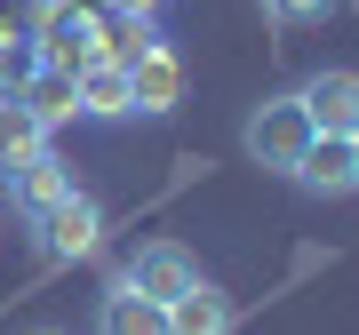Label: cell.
Listing matches in <instances>:
<instances>
[{
	"label": "cell",
	"instance_id": "1",
	"mask_svg": "<svg viewBox=\"0 0 359 335\" xmlns=\"http://www.w3.org/2000/svg\"><path fill=\"white\" fill-rule=\"evenodd\" d=\"M304 144H311V120H304L295 96H264L256 112H248V128H240V152L256 168H271V176H287V168L304 160Z\"/></svg>",
	"mask_w": 359,
	"mask_h": 335
},
{
	"label": "cell",
	"instance_id": "2",
	"mask_svg": "<svg viewBox=\"0 0 359 335\" xmlns=\"http://www.w3.org/2000/svg\"><path fill=\"white\" fill-rule=\"evenodd\" d=\"M32 240H40V256H48V264L96 256V240H104V207H96L88 192H65L56 207H40V216H32Z\"/></svg>",
	"mask_w": 359,
	"mask_h": 335
},
{
	"label": "cell",
	"instance_id": "3",
	"mask_svg": "<svg viewBox=\"0 0 359 335\" xmlns=\"http://www.w3.org/2000/svg\"><path fill=\"white\" fill-rule=\"evenodd\" d=\"M120 287H136V296H152V303H176L184 287H200V256L184 240H144L128 264H120Z\"/></svg>",
	"mask_w": 359,
	"mask_h": 335
},
{
	"label": "cell",
	"instance_id": "4",
	"mask_svg": "<svg viewBox=\"0 0 359 335\" xmlns=\"http://www.w3.org/2000/svg\"><path fill=\"white\" fill-rule=\"evenodd\" d=\"M287 184H304L311 200H351V192H359L351 136H311V144H304V160L287 168Z\"/></svg>",
	"mask_w": 359,
	"mask_h": 335
},
{
	"label": "cell",
	"instance_id": "5",
	"mask_svg": "<svg viewBox=\"0 0 359 335\" xmlns=\"http://www.w3.org/2000/svg\"><path fill=\"white\" fill-rule=\"evenodd\" d=\"M120 72H128V96H136V112H176V104H184V64H176V48H168L160 32L144 40V48H136Z\"/></svg>",
	"mask_w": 359,
	"mask_h": 335
},
{
	"label": "cell",
	"instance_id": "6",
	"mask_svg": "<svg viewBox=\"0 0 359 335\" xmlns=\"http://www.w3.org/2000/svg\"><path fill=\"white\" fill-rule=\"evenodd\" d=\"M295 104H304L311 136H351L359 128V72H311L295 88Z\"/></svg>",
	"mask_w": 359,
	"mask_h": 335
},
{
	"label": "cell",
	"instance_id": "7",
	"mask_svg": "<svg viewBox=\"0 0 359 335\" xmlns=\"http://www.w3.org/2000/svg\"><path fill=\"white\" fill-rule=\"evenodd\" d=\"M96 40H104V25L88 8H48L40 16V64L48 72H80V64H96Z\"/></svg>",
	"mask_w": 359,
	"mask_h": 335
},
{
	"label": "cell",
	"instance_id": "8",
	"mask_svg": "<svg viewBox=\"0 0 359 335\" xmlns=\"http://www.w3.org/2000/svg\"><path fill=\"white\" fill-rule=\"evenodd\" d=\"M65 192H80V184H72V168L56 160V152H40L32 168H16V176H8V207H16V216H40V207H56Z\"/></svg>",
	"mask_w": 359,
	"mask_h": 335
},
{
	"label": "cell",
	"instance_id": "9",
	"mask_svg": "<svg viewBox=\"0 0 359 335\" xmlns=\"http://www.w3.org/2000/svg\"><path fill=\"white\" fill-rule=\"evenodd\" d=\"M72 96H80V112H88V120H120V112H136V96H128V72H120L112 56L80 64V72H72Z\"/></svg>",
	"mask_w": 359,
	"mask_h": 335
},
{
	"label": "cell",
	"instance_id": "10",
	"mask_svg": "<svg viewBox=\"0 0 359 335\" xmlns=\"http://www.w3.org/2000/svg\"><path fill=\"white\" fill-rule=\"evenodd\" d=\"M96 335H168V303H152V296L112 280V296L96 303Z\"/></svg>",
	"mask_w": 359,
	"mask_h": 335
},
{
	"label": "cell",
	"instance_id": "11",
	"mask_svg": "<svg viewBox=\"0 0 359 335\" xmlns=\"http://www.w3.org/2000/svg\"><path fill=\"white\" fill-rule=\"evenodd\" d=\"M168 335H231V296L224 287H184L176 303H168Z\"/></svg>",
	"mask_w": 359,
	"mask_h": 335
},
{
	"label": "cell",
	"instance_id": "12",
	"mask_svg": "<svg viewBox=\"0 0 359 335\" xmlns=\"http://www.w3.org/2000/svg\"><path fill=\"white\" fill-rule=\"evenodd\" d=\"M48 152V128L25 112V104H0V176H16V168H32Z\"/></svg>",
	"mask_w": 359,
	"mask_h": 335
},
{
	"label": "cell",
	"instance_id": "13",
	"mask_svg": "<svg viewBox=\"0 0 359 335\" xmlns=\"http://www.w3.org/2000/svg\"><path fill=\"white\" fill-rule=\"evenodd\" d=\"M16 104H25V112L40 120V128H56V120H72V112H80V96H72V72H48V64H40V72L25 80V96H16Z\"/></svg>",
	"mask_w": 359,
	"mask_h": 335
},
{
	"label": "cell",
	"instance_id": "14",
	"mask_svg": "<svg viewBox=\"0 0 359 335\" xmlns=\"http://www.w3.org/2000/svg\"><path fill=\"white\" fill-rule=\"evenodd\" d=\"M335 8H344V0H264L271 25H327Z\"/></svg>",
	"mask_w": 359,
	"mask_h": 335
},
{
	"label": "cell",
	"instance_id": "15",
	"mask_svg": "<svg viewBox=\"0 0 359 335\" xmlns=\"http://www.w3.org/2000/svg\"><path fill=\"white\" fill-rule=\"evenodd\" d=\"M112 8H120V16H144V25H152V16H160V0H112Z\"/></svg>",
	"mask_w": 359,
	"mask_h": 335
},
{
	"label": "cell",
	"instance_id": "16",
	"mask_svg": "<svg viewBox=\"0 0 359 335\" xmlns=\"http://www.w3.org/2000/svg\"><path fill=\"white\" fill-rule=\"evenodd\" d=\"M25 335H72V327H25Z\"/></svg>",
	"mask_w": 359,
	"mask_h": 335
},
{
	"label": "cell",
	"instance_id": "17",
	"mask_svg": "<svg viewBox=\"0 0 359 335\" xmlns=\"http://www.w3.org/2000/svg\"><path fill=\"white\" fill-rule=\"evenodd\" d=\"M351 160H359V128H351Z\"/></svg>",
	"mask_w": 359,
	"mask_h": 335
}]
</instances>
